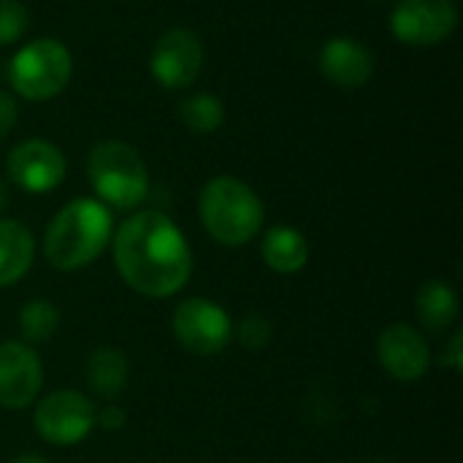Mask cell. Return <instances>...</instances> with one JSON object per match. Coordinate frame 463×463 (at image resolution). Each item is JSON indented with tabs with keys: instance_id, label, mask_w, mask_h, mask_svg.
<instances>
[{
	"instance_id": "cell-6",
	"label": "cell",
	"mask_w": 463,
	"mask_h": 463,
	"mask_svg": "<svg viewBox=\"0 0 463 463\" xmlns=\"http://www.w3.org/2000/svg\"><path fill=\"white\" fill-rule=\"evenodd\" d=\"M171 334L190 355H220L233 339L231 315L212 298H184L171 317Z\"/></svg>"
},
{
	"instance_id": "cell-26",
	"label": "cell",
	"mask_w": 463,
	"mask_h": 463,
	"mask_svg": "<svg viewBox=\"0 0 463 463\" xmlns=\"http://www.w3.org/2000/svg\"><path fill=\"white\" fill-rule=\"evenodd\" d=\"M8 203H11V193H8V184L0 179V214L8 209Z\"/></svg>"
},
{
	"instance_id": "cell-10",
	"label": "cell",
	"mask_w": 463,
	"mask_h": 463,
	"mask_svg": "<svg viewBox=\"0 0 463 463\" xmlns=\"http://www.w3.org/2000/svg\"><path fill=\"white\" fill-rule=\"evenodd\" d=\"M5 174L19 190L30 195H43L62 184L68 174V160L57 144L46 138H27L8 152Z\"/></svg>"
},
{
	"instance_id": "cell-4",
	"label": "cell",
	"mask_w": 463,
	"mask_h": 463,
	"mask_svg": "<svg viewBox=\"0 0 463 463\" xmlns=\"http://www.w3.org/2000/svg\"><path fill=\"white\" fill-rule=\"evenodd\" d=\"M87 179L95 198L117 212H133L149 193V171L136 146L119 138L98 141L87 155Z\"/></svg>"
},
{
	"instance_id": "cell-5",
	"label": "cell",
	"mask_w": 463,
	"mask_h": 463,
	"mask_svg": "<svg viewBox=\"0 0 463 463\" xmlns=\"http://www.w3.org/2000/svg\"><path fill=\"white\" fill-rule=\"evenodd\" d=\"M73 76V54L60 38H33L16 49L8 62L11 90L30 100L43 103L57 98Z\"/></svg>"
},
{
	"instance_id": "cell-24",
	"label": "cell",
	"mask_w": 463,
	"mask_h": 463,
	"mask_svg": "<svg viewBox=\"0 0 463 463\" xmlns=\"http://www.w3.org/2000/svg\"><path fill=\"white\" fill-rule=\"evenodd\" d=\"M16 119H19V109H16L14 95H8L5 90H0V141L14 130Z\"/></svg>"
},
{
	"instance_id": "cell-9",
	"label": "cell",
	"mask_w": 463,
	"mask_h": 463,
	"mask_svg": "<svg viewBox=\"0 0 463 463\" xmlns=\"http://www.w3.org/2000/svg\"><path fill=\"white\" fill-rule=\"evenodd\" d=\"M458 27L453 0H399L391 14V33L404 46H437Z\"/></svg>"
},
{
	"instance_id": "cell-17",
	"label": "cell",
	"mask_w": 463,
	"mask_h": 463,
	"mask_svg": "<svg viewBox=\"0 0 463 463\" xmlns=\"http://www.w3.org/2000/svg\"><path fill=\"white\" fill-rule=\"evenodd\" d=\"M415 315L429 334H448L458 317V296L445 279L426 282L415 296Z\"/></svg>"
},
{
	"instance_id": "cell-1",
	"label": "cell",
	"mask_w": 463,
	"mask_h": 463,
	"mask_svg": "<svg viewBox=\"0 0 463 463\" xmlns=\"http://www.w3.org/2000/svg\"><path fill=\"white\" fill-rule=\"evenodd\" d=\"M111 255L130 290L146 298H171L193 277V250L179 225L155 209L122 220L111 236Z\"/></svg>"
},
{
	"instance_id": "cell-3",
	"label": "cell",
	"mask_w": 463,
	"mask_h": 463,
	"mask_svg": "<svg viewBox=\"0 0 463 463\" xmlns=\"http://www.w3.org/2000/svg\"><path fill=\"white\" fill-rule=\"evenodd\" d=\"M198 217L206 233L225 247H241L263 231L260 195L239 176H212L198 195Z\"/></svg>"
},
{
	"instance_id": "cell-22",
	"label": "cell",
	"mask_w": 463,
	"mask_h": 463,
	"mask_svg": "<svg viewBox=\"0 0 463 463\" xmlns=\"http://www.w3.org/2000/svg\"><path fill=\"white\" fill-rule=\"evenodd\" d=\"M439 366H445L450 372H463V331H456L445 342V347L439 353Z\"/></svg>"
},
{
	"instance_id": "cell-18",
	"label": "cell",
	"mask_w": 463,
	"mask_h": 463,
	"mask_svg": "<svg viewBox=\"0 0 463 463\" xmlns=\"http://www.w3.org/2000/svg\"><path fill=\"white\" fill-rule=\"evenodd\" d=\"M179 119H182V125L190 133L209 136V133L222 128V122H225V103L217 95H212V92L187 95L179 103Z\"/></svg>"
},
{
	"instance_id": "cell-8",
	"label": "cell",
	"mask_w": 463,
	"mask_h": 463,
	"mask_svg": "<svg viewBox=\"0 0 463 463\" xmlns=\"http://www.w3.org/2000/svg\"><path fill=\"white\" fill-rule=\"evenodd\" d=\"M203 57V41L198 38V33L187 27H171L155 41L149 54V71L160 87L184 90L201 76Z\"/></svg>"
},
{
	"instance_id": "cell-2",
	"label": "cell",
	"mask_w": 463,
	"mask_h": 463,
	"mask_svg": "<svg viewBox=\"0 0 463 463\" xmlns=\"http://www.w3.org/2000/svg\"><path fill=\"white\" fill-rule=\"evenodd\" d=\"M111 236V209L98 198H73L49 220L41 250L57 271H79L100 258Z\"/></svg>"
},
{
	"instance_id": "cell-12",
	"label": "cell",
	"mask_w": 463,
	"mask_h": 463,
	"mask_svg": "<svg viewBox=\"0 0 463 463\" xmlns=\"http://www.w3.org/2000/svg\"><path fill=\"white\" fill-rule=\"evenodd\" d=\"M377 361L388 377L399 383H418L431 366V347L415 326L393 323L377 339Z\"/></svg>"
},
{
	"instance_id": "cell-14",
	"label": "cell",
	"mask_w": 463,
	"mask_h": 463,
	"mask_svg": "<svg viewBox=\"0 0 463 463\" xmlns=\"http://www.w3.org/2000/svg\"><path fill=\"white\" fill-rule=\"evenodd\" d=\"M260 258L274 274H298L309 263V241L293 225H271L260 239Z\"/></svg>"
},
{
	"instance_id": "cell-23",
	"label": "cell",
	"mask_w": 463,
	"mask_h": 463,
	"mask_svg": "<svg viewBox=\"0 0 463 463\" xmlns=\"http://www.w3.org/2000/svg\"><path fill=\"white\" fill-rule=\"evenodd\" d=\"M125 420H128L125 410L117 407L114 402H109L106 407L95 410V426H100V429H106V431H119V429L125 426Z\"/></svg>"
},
{
	"instance_id": "cell-19",
	"label": "cell",
	"mask_w": 463,
	"mask_h": 463,
	"mask_svg": "<svg viewBox=\"0 0 463 463\" xmlns=\"http://www.w3.org/2000/svg\"><path fill=\"white\" fill-rule=\"evenodd\" d=\"M60 328V309L46 298H33L19 309V334L24 345H43Z\"/></svg>"
},
{
	"instance_id": "cell-11",
	"label": "cell",
	"mask_w": 463,
	"mask_h": 463,
	"mask_svg": "<svg viewBox=\"0 0 463 463\" xmlns=\"http://www.w3.org/2000/svg\"><path fill=\"white\" fill-rule=\"evenodd\" d=\"M43 388V364L38 353L16 339L0 342V407L27 410Z\"/></svg>"
},
{
	"instance_id": "cell-25",
	"label": "cell",
	"mask_w": 463,
	"mask_h": 463,
	"mask_svg": "<svg viewBox=\"0 0 463 463\" xmlns=\"http://www.w3.org/2000/svg\"><path fill=\"white\" fill-rule=\"evenodd\" d=\"M11 463H49V461H46V456H41V453H33V450H30V453L16 456Z\"/></svg>"
},
{
	"instance_id": "cell-15",
	"label": "cell",
	"mask_w": 463,
	"mask_h": 463,
	"mask_svg": "<svg viewBox=\"0 0 463 463\" xmlns=\"http://www.w3.org/2000/svg\"><path fill=\"white\" fill-rule=\"evenodd\" d=\"M35 260V239L30 228L14 217H0V288L19 282Z\"/></svg>"
},
{
	"instance_id": "cell-20",
	"label": "cell",
	"mask_w": 463,
	"mask_h": 463,
	"mask_svg": "<svg viewBox=\"0 0 463 463\" xmlns=\"http://www.w3.org/2000/svg\"><path fill=\"white\" fill-rule=\"evenodd\" d=\"M30 27V11L22 0H0V46H11L24 38Z\"/></svg>"
},
{
	"instance_id": "cell-21",
	"label": "cell",
	"mask_w": 463,
	"mask_h": 463,
	"mask_svg": "<svg viewBox=\"0 0 463 463\" xmlns=\"http://www.w3.org/2000/svg\"><path fill=\"white\" fill-rule=\"evenodd\" d=\"M233 336L239 339V345L244 350L260 353L269 342H271V323L260 315H247L239 320V326L233 328Z\"/></svg>"
},
{
	"instance_id": "cell-7",
	"label": "cell",
	"mask_w": 463,
	"mask_h": 463,
	"mask_svg": "<svg viewBox=\"0 0 463 463\" xmlns=\"http://www.w3.org/2000/svg\"><path fill=\"white\" fill-rule=\"evenodd\" d=\"M35 431L54 448H73L84 442L95 429V404L87 393L60 388L46 393L33 412Z\"/></svg>"
},
{
	"instance_id": "cell-16",
	"label": "cell",
	"mask_w": 463,
	"mask_h": 463,
	"mask_svg": "<svg viewBox=\"0 0 463 463\" xmlns=\"http://www.w3.org/2000/svg\"><path fill=\"white\" fill-rule=\"evenodd\" d=\"M130 377V366L122 350L117 347H98L90 353L87 366H84V383L90 396L103 399V402H114Z\"/></svg>"
},
{
	"instance_id": "cell-13",
	"label": "cell",
	"mask_w": 463,
	"mask_h": 463,
	"mask_svg": "<svg viewBox=\"0 0 463 463\" xmlns=\"http://www.w3.org/2000/svg\"><path fill=\"white\" fill-rule=\"evenodd\" d=\"M320 71L331 84L342 90H358L374 76V54L358 38L336 35L320 49Z\"/></svg>"
}]
</instances>
